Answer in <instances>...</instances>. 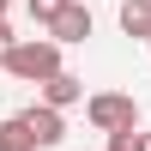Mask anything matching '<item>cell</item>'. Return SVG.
Instances as JSON below:
<instances>
[{
    "mask_svg": "<svg viewBox=\"0 0 151 151\" xmlns=\"http://www.w3.org/2000/svg\"><path fill=\"white\" fill-rule=\"evenodd\" d=\"M6 73L12 79H24V85H48V79H60V42L55 36H30V42H18L12 48V60H6Z\"/></svg>",
    "mask_w": 151,
    "mask_h": 151,
    "instance_id": "obj_1",
    "label": "cell"
},
{
    "mask_svg": "<svg viewBox=\"0 0 151 151\" xmlns=\"http://www.w3.org/2000/svg\"><path fill=\"white\" fill-rule=\"evenodd\" d=\"M85 115H91L97 133H127V127H139V103L121 97V91H97L91 103H85Z\"/></svg>",
    "mask_w": 151,
    "mask_h": 151,
    "instance_id": "obj_2",
    "label": "cell"
},
{
    "mask_svg": "<svg viewBox=\"0 0 151 151\" xmlns=\"http://www.w3.org/2000/svg\"><path fill=\"white\" fill-rule=\"evenodd\" d=\"M18 121H24V133L36 139V151H48V145L67 139V121H60V109H48V103H30Z\"/></svg>",
    "mask_w": 151,
    "mask_h": 151,
    "instance_id": "obj_3",
    "label": "cell"
},
{
    "mask_svg": "<svg viewBox=\"0 0 151 151\" xmlns=\"http://www.w3.org/2000/svg\"><path fill=\"white\" fill-rule=\"evenodd\" d=\"M48 36H55L60 48H67V42H85V36H91V6H79V0H73V6L48 24Z\"/></svg>",
    "mask_w": 151,
    "mask_h": 151,
    "instance_id": "obj_4",
    "label": "cell"
},
{
    "mask_svg": "<svg viewBox=\"0 0 151 151\" xmlns=\"http://www.w3.org/2000/svg\"><path fill=\"white\" fill-rule=\"evenodd\" d=\"M42 103H48V109H73V103H85V79H79V73L48 79V85H42Z\"/></svg>",
    "mask_w": 151,
    "mask_h": 151,
    "instance_id": "obj_5",
    "label": "cell"
},
{
    "mask_svg": "<svg viewBox=\"0 0 151 151\" xmlns=\"http://www.w3.org/2000/svg\"><path fill=\"white\" fill-rule=\"evenodd\" d=\"M121 30L151 42V0H121Z\"/></svg>",
    "mask_w": 151,
    "mask_h": 151,
    "instance_id": "obj_6",
    "label": "cell"
},
{
    "mask_svg": "<svg viewBox=\"0 0 151 151\" xmlns=\"http://www.w3.org/2000/svg\"><path fill=\"white\" fill-rule=\"evenodd\" d=\"M0 151H36V139L24 133V121H18V115L0 121Z\"/></svg>",
    "mask_w": 151,
    "mask_h": 151,
    "instance_id": "obj_7",
    "label": "cell"
},
{
    "mask_svg": "<svg viewBox=\"0 0 151 151\" xmlns=\"http://www.w3.org/2000/svg\"><path fill=\"white\" fill-rule=\"evenodd\" d=\"M67 6H73V0H30V18H36V24H55Z\"/></svg>",
    "mask_w": 151,
    "mask_h": 151,
    "instance_id": "obj_8",
    "label": "cell"
},
{
    "mask_svg": "<svg viewBox=\"0 0 151 151\" xmlns=\"http://www.w3.org/2000/svg\"><path fill=\"white\" fill-rule=\"evenodd\" d=\"M109 151H145V133L127 127V133H109Z\"/></svg>",
    "mask_w": 151,
    "mask_h": 151,
    "instance_id": "obj_9",
    "label": "cell"
},
{
    "mask_svg": "<svg viewBox=\"0 0 151 151\" xmlns=\"http://www.w3.org/2000/svg\"><path fill=\"white\" fill-rule=\"evenodd\" d=\"M12 48H18V42H12V30H6V18H0V67L12 60Z\"/></svg>",
    "mask_w": 151,
    "mask_h": 151,
    "instance_id": "obj_10",
    "label": "cell"
},
{
    "mask_svg": "<svg viewBox=\"0 0 151 151\" xmlns=\"http://www.w3.org/2000/svg\"><path fill=\"white\" fill-rule=\"evenodd\" d=\"M0 18H6V0H0Z\"/></svg>",
    "mask_w": 151,
    "mask_h": 151,
    "instance_id": "obj_11",
    "label": "cell"
},
{
    "mask_svg": "<svg viewBox=\"0 0 151 151\" xmlns=\"http://www.w3.org/2000/svg\"><path fill=\"white\" fill-rule=\"evenodd\" d=\"M145 151H151V133H145Z\"/></svg>",
    "mask_w": 151,
    "mask_h": 151,
    "instance_id": "obj_12",
    "label": "cell"
},
{
    "mask_svg": "<svg viewBox=\"0 0 151 151\" xmlns=\"http://www.w3.org/2000/svg\"><path fill=\"white\" fill-rule=\"evenodd\" d=\"M145 48H151V42H145Z\"/></svg>",
    "mask_w": 151,
    "mask_h": 151,
    "instance_id": "obj_13",
    "label": "cell"
}]
</instances>
